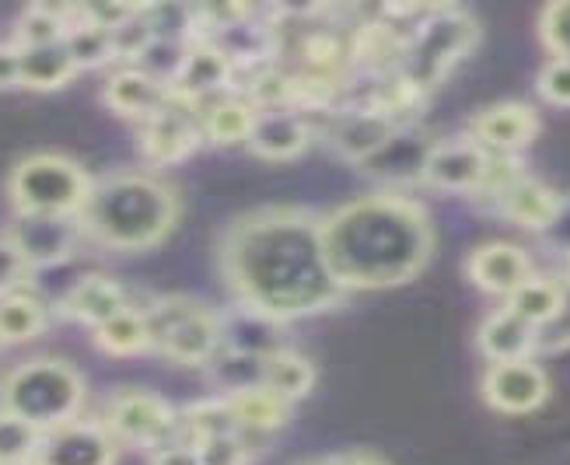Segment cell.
Returning a JSON list of instances; mask_svg holds the SVG:
<instances>
[{"label": "cell", "mask_w": 570, "mask_h": 465, "mask_svg": "<svg viewBox=\"0 0 570 465\" xmlns=\"http://www.w3.org/2000/svg\"><path fill=\"white\" fill-rule=\"evenodd\" d=\"M42 431L32 427L21 416L0 409V465H18V462H32L39 452Z\"/></svg>", "instance_id": "obj_36"}, {"label": "cell", "mask_w": 570, "mask_h": 465, "mask_svg": "<svg viewBox=\"0 0 570 465\" xmlns=\"http://www.w3.org/2000/svg\"><path fill=\"white\" fill-rule=\"evenodd\" d=\"M46 329V305L24 290L0 298V343H24Z\"/></svg>", "instance_id": "obj_32"}, {"label": "cell", "mask_w": 570, "mask_h": 465, "mask_svg": "<svg viewBox=\"0 0 570 465\" xmlns=\"http://www.w3.org/2000/svg\"><path fill=\"white\" fill-rule=\"evenodd\" d=\"M73 21H81V8H49V4H32L24 8L14 21V46L29 49V46H53L63 42L67 29Z\"/></svg>", "instance_id": "obj_29"}, {"label": "cell", "mask_w": 570, "mask_h": 465, "mask_svg": "<svg viewBox=\"0 0 570 465\" xmlns=\"http://www.w3.org/2000/svg\"><path fill=\"white\" fill-rule=\"evenodd\" d=\"M196 455H200V465H245L249 462V448L238 434L228 437H210L196 445Z\"/></svg>", "instance_id": "obj_40"}, {"label": "cell", "mask_w": 570, "mask_h": 465, "mask_svg": "<svg viewBox=\"0 0 570 465\" xmlns=\"http://www.w3.org/2000/svg\"><path fill=\"white\" fill-rule=\"evenodd\" d=\"M238 434V416L228 403V396L217 399H200L189 403L186 409H179V441L183 445H200V441L210 437H228Z\"/></svg>", "instance_id": "obj_28"}, {"label": "cell", "mask_w": 570, "mask_h": 465, "mask_svg": "<svg viewBox=\"0 0 570 465\" xmlns=\"http://www.w3.org/2000/svg\"><path fill=\"white\" fill-rule=\"evenodd\" d=\"M200 140H204V133H200V109L176 95L171 109H165L161 116L144 122L140 151H144L147 161L161 168V165H176V161L189 158Z\"/></svg>", "instance_id": "obj_10"}, {"label": "cell", "mask_w": 570, "mask_h": 465, "mask_svg": "<svg viewBox=\"0 0 570 465\" xmlns=\"http://www.w3.org/2000/svg\"><path fill=\"white\" fill-rule=\"evenodd\" d=\"M395 133V119L371 106L340 109L326 127V144L346 161H367L382 151V144Z\"/></svg>", "instance_id": "obj_13"}, {"label": "cell", "mask_w": 570, "mask_h": 465, "mask_svg": "<svg viewBox=\"0 0 570 465\" xmlns=\"http://www.w3.org/2000/svg\"><path fill=\"white\" fill-rule=\"evenodd\" d=\"M297 465H340V458H308V462H297Z\"/></svg>", "instance_id": "obj_48"}, {"label": "cell", "mask_w": 570, "mask_h": 465, "mask_svg": "<svg viewBox=\"0 0 570 465\" xmlns=\"http://www.w3.org/2000/svg\"><path fill=\"white\" fill-rule=\"evenodd\" d=\"M465 274L476 287L511 298V294L532 277V263L522 249H518V245L493 241V245H480V249L469 256Z\"/></svg>", "instance_id": "obj_19"}, {"label": "cell", "mask_w": 570, "mask_h": 465, "mask_svg": "<svg viewBox=\"0 0 570 465\" xmlns=\"http://www.w3.org/2000/svg\"><path fill=\"white\" fill-rule=\"evenodd\" d=\"M81 403H85L81 372L57 357L24 360L0 382V409L29 421L42 434L67 421H78Z\"/></svg>", "instance_id": "obj_4"}, {"label": "cell", "mask_w": 570, "mask_h": 465, "mask_svg": "<svg viewBox=\"0 0 570 465\" xmlns=\"http://www.w3.org/2000/svg\"><path fill=\"white\" fill-rule=\"evenodd\" d=\"M18 465H32V462H18Z\"/></svg>", "instance_id": "obj_50"}, {"label": "cell", "mask_w": 570, "mask_h": 465, "mask_svg": "<svg viewBox=\"0 0 570 465\" xmlns=\"http://www.w3.org/2000/svg\"><path fill=\"white\" fill-rule=\"evenodd\" d=\"M109 36H112V57L127 60L130 67L144 57V49L155 42V32H151V24H147V18H144V8H137L127 21L116 24Z\"/></svg>", "instance_id": "obj_38"}, {"label": "cell", "mask_w": 570, "mask_h": 465, "mask_svg": "<svg viewBox=\"0 0 570 465\" xmlns=\"http://www.w3.org/2000/svg\"><path fill=\"white\" fill-rule=\"evenodd\" d=\"M63 46L78 70H95V67H106L109 60H116L109 29H98V24L85 21V14H81V21H73L67 29Z\"/></svg>", "instance_id": "obj_34"}, {"label": "cell", "mask_w": 570, "mask_h": 465, "mask_svg": "<svg viewBox=\"0 0 570 465\" xmlns=\"http://www.w3.org/2000/svg\"><path fill=\"white\" fill-rule=\"evenodd\" d=\"M210 378L225 388V396H235V392L256 388L263 385V357H249V354H235L220 347L217 357L207 364Z\"/></svg>", "instance_id": "obj_35"}, {"label": "cell", "mask_w": 570, "mask_h": 465, "mask_svg": "<svg viewBox=\"0 0 570 465\" xmlns=\"http://www.w3.org/2000/svg\"><path fill=\"white\" fill-rule=\"evenodd\" d=\"M95 347L106 350L112 357H134L151 350V329H147V318L137 308L119 311L116 318H109L106 326L95 329Z\"/></svg>", "instance_id": "obj_31"}, {"label": "cell", "mask_w": 570, "mask_h": 465, "mask_svg": "<svg viewBox=\"0 0 570 465\" xmlns=\"http://www.w3.org/2000/svg\"><path fill=\"white\" fill-rule=\"evenodd\" d=\"M539 91L553 106H570V60H550L539 70Z\"/></svg>", "instance_id": "obj_43"}, {"label": "cell", "mask_w": 570, "mask_h": 465, "mask_svg": "<svg viewBox=\"0 0 570 465\" xmlns=\"http://www.w3.org/2000/svg\"><path fill=\"white\" fill-rule=\"evenodd\" d=\"M322 245L343 290L392 287L424 269L434 231L420 204L379 192L322 217Z\"/></svg>", "instance_id": "obj_2"}, {"label": "cell", "mask_w": 570, "mask_h": 465, "mask_svg": "<svg viewBox=\"0 0 570 465\" xmlns=\"http://www.w3.org/2000/svg\"><path fill=\"white\" fill-rule=\"evenodd\" d=\"M95 179L67 155H29L14 165L8 192L14 214H46V217H78Z\"/></svg>", "instance_id": "obj_5"}, {"label": "cell", "mask_w": 570, "mask_h": 465, "mask_svg": "<svg viewBox=\"0 0 570 465\" xmlns=\"http://www.w3.org/2000/svg\"><path fill=\"white\" fill-rule=\"evenodd\" d=\"M0 88H21V53L14 42H0Z\"/></svg>", "instance_id": "obj_45"}, {"label": "cell", "mask_w": 570, "mask_h": 465, "mask_svg": "<svg viewBox=\"0 0 570 465\" xmlns=\"http://www.w3.org/2000/svg\"><path fill=\"white\" fill-rule=\"evenodd\" d=\"M563 298H567V290H563L557 280H550V277H529V280L508 298V308H511L514 315H522L529 326L539 329L542 323H550V318L560 311Z\"/></svg>", "instance_id": "obj_33"}, {"label": "cell", "mask_w": 570, "mask_h": 465, "mask_svg": "<svg viewBox=\"0 0 570 465\" xmlns=\"http://www.w3.org/2000/svg\"><path fill=\"white\" fill-rule=\"evenodd\" d=\"M235 416H238V434H274L287 424L291 416V406L284 396H277V392H269L266 385H256V388H245V392H235V396H228Z\"/></svg>", "instance_id": "obj_26"}, {"label": "cell", "mask_w": 570, "mask_h": 465, "mask_svg": "<svg viewBox=\"0 0 570 465\" xmlns=\"http://www.w3.org/2000/svg\"><path fill=\"white\" fill-rule=\"evenodd\" d=\"M490 171V151L473 137L434 144L424 179L441 189H480Z\"/></svg>", "instance_id": "obj_15"}, {"label": "cell", "mask_w": 570, "mask_h": 465, "mask_svg": "<svg viewBox=\"0 0 570 465\" xmlns=\"http://www.w3.org/2000/svg\"><path fill=\"white\" fill-rule=\"evenodd\" d=\"M560 200H563V196H557L550 186H542L535 179H525V176H518L511 186H504L498 192L501 214L511 217L514 225L532 228V231H542V228L550 225V220L557 217V210H560Z\"/></svg>", "instance_id": "obj_23"}, {"label": "cell", "mask_w": 570, "mask_h": 465, "mask_svg": "<svg viewBox=\"0 0 570 465\" xmlns=\"http://www.w3.org/2000/svg\"><path fill=\"white\" fill-rule=\"evenodd\" d=\"M32 465H116V437L106 424L67 421L42 434Z\"/></svg>", "instance_id": "obj_9"}, {"label": "cell", "mask_w": 570, "mask_h": 465, "mask_svg": "<svg viewBox=\"0 0 570 465\" xmlns=\"http://www.w3.org/2000/svg\"><path fill=\"white\" fill-rule=\"evenodd\" d=\"M567 284H570V259H567Z\"/></svg>", "instance_id": "obj_49"}, {"label": "cell", "mask_w": 570, "mask_h": 465, "mask_svg": "<svg viewBox=\"0 0 570 465\" xmlns=\"http://www.w3.org/2000/svg\"><path fill=\"white\" fill-rule=\"evenodd\" d=\"M281 323L263 311L235 305V311L220 315V347L249 357H269L281 350Z\"/></svg>", "instance_id": "obj_22"}, {"label": "cell", "mask_w": 570, "mask_h": 465, "mask_svg": "<svg viewBox=\"0 0 570 465\" xmlns=\"http://www.w3.org/2000/svg\"><path fill=\"white\" fill-rule=\"evenodd\" d=\"M263 385L269 392H277V396H284L287 403H297L305 399L312 385H315V367L308 357L294 354V350H277L263 357Z\"/></svg>", "instance_id": "obj_30"}, {"label": "cell", "mask_w": 570, "mask_h": 465, "mask_svg": "<svg viewBox=\"0 0 570 465\" xmlns=\"http://www.w3.org/2000/svg\"><path fill=\"white\" fill-rule=\"evenodd\" d=\"M109 434L116 441H127L137 448H165L179 441V413L171 409L161 396L144 388H119L106 403Z\"/></svg>", "instance_id": "obj_8"}, {"label": "cell", "mask_w": 570, "mask_h": 465, "mask_svg": "<svg viewBox=\"0 0 570 465\" xmlns=\"http://www.w3.org/2000/svg\"><path fill=\"white\" fill-rule=\"evenodd\" d=\"M539 235H542V241H547L553 253H563L570 259V200H560L557 217Z\"/></svg>", "instance_id": "obj_44"}, {"label": "cell", "mask_w": 570, "mask_h": 465, "mask_svg": "<svg viewBox=\"0 0 570 465\" xmlns=\"http://www.w3.org/2000/svg\"><path fill=\"white\" fill-rule=\"evenodd\" d=\"M476 42V21L462 11H434L428 21L403 46L400 57V78L413 91L434 88L444 73L455 67V60Z\"/></svg>", "instance_id": "obj_7"}, {"label": "cell", "mask_w": 570, "mask_h": 465, "mask_svg": "<svg viewBox=\"0 0 570 465\" xmlns=\"http://www.w3.org/2000/svg\"><path fill=\"white\" fill-rule=\"evenodd\" d=\"M256 119V106L242 95H220L214 102L200 106V133L204 140L228 147V144H245Z\"/></svg>", "instance_id": "obj_25"}, {"label": "cell", "mask_w": 570, "mask_h": 465, "mask_svg": "<svg viewBox=\"0 0 570 465\" xmlns=\"http://www.w3.org/2000/svg\"><path fill=\"white\" fill-rule=\"evenodd\" d=\"M186 49H189V42H176V39H155L151 46L144 49V57L134 63L137 70H144V73H151L155 81H161V85H176V78H179V70H183V60H186Z\"/></svg>", "instance_id": "obj_37"}, {"label": "cell", "mask_w": 570, "mask_h": 465, "mask_svg": "<svg viewBox=\"0 0 570 465\" xmlns=\"http://www.w3.org/2000/svg\"><path fill=\"white\" fill-rule=\"evenodd\" d=\"M469 130H473V140L483 144L487 151L508 155V151H518V147H525L535 137L539 119L522 102H501V106L483 109L473 122H469Z\"/></svg>", "instance_id": "obj_20"}, {"label": "cell", "mask_w": 570, "mask_h": 465, "mask_svg": "<svg viewBox=\"0 0 570 465\" xmlns=\"http://www.w3.org/2000/svg\"><path fill=\"white\" fill-rule=\"evenodd\" d=\"M483 396L501 413H532L535 406L547 403L550 378L529 357L501 360V364H490V372L483 375Z\"/></svg>", "instance_id": "obj_12"}, {"label": "cell", "mask_w": 570, "mask_h": 465, "mask_svg": "<svg viewBox=\"0 0 570 465\" xmlns=\"http://www.w3.org/2000/svg\"><path fill=\"white\" fill-rule=\"evenodd\" d=\"M336 458H340V465H389L371 452H351V455H336Z\"/></svg>", "instance_id": "obj_47"}, {"label": "cell", "mask_w": 570, "mask_h": 465, "mask_svg": "<svg viewBox=\"0 0 570 465\" xmlns=\"http://www.w3.org/2000/svg\"><path fill=\"white\" fill-rule=\"evenodd\" d=\"M18 53H21V88L57 91L73 78V73H78V67H73L63 42L29 46V49H18Z\"/></svg>", "instance_id": "obj_27"}, {"label": "cell", "mask_w": 570, "mask_h": 465, "mask_svg": "<svg viewBox=\"0 0 570 465\" xmlns=\"http://www.w3.org/2000/svg\"><path fill=\"white\" fill-rule=\"evenodd\" d=\"M21 256L29 259L32 269L42 266H57L63 259H70L73 245L85 235L81 231V220L78 217H46V214H18L14 217V228L8 231Z\"/></svg>", "instance_id": "obj_11"}, {"label": "cell", "mask_w": 570, "mask_h": 465, "mask_svg": "<svg viewBox=\"0 0 570 465\" xmlns=\"http://www.w3.org/2000/svg\"><path fill=\"white\" fill-rule=\"evenodd\" d=\"M220 277L235 301L277 323L340 301L322 245V217L305 207H263L238 217L217 245Z\"/></svg>", "instance_id": "obj_1"}, {"label": "cell", "mask_w": 570, "mask_h": 465, "mask_svg": "<svg viewBox=\"0 0 570 465\" xmlns=\"http://www.w3.org/2000/svg\"><path fill=\"white\" fill-rule=\"evenodd\" d=\"M567 347H570V294L563 298L560 311L550 318V323H542L535 329V350L557 354V350H567Z\"/></svg>", "instance_id": "obj_42"}, {"label": "cell", "mask_w": 570, "mask_h": 465, "mask_svg": "<svg viewBox=\"0 0 570 465\" xmlns=\"http://www.w3.org/2000/svg\"><path fill=\"white\" fill-rule=\"evenodd\" d=\"M434 144L424 130L416 127H395V133L382 144V151L375 158H367L364 168L371 176H379L385 182H410L424 179L428 158L434 151Z\"/></svg>", "instance_id": "obj_18"}, {"label": "cell", "mask_w": 570, "mask_h": 465, "mask_svg": "<svg viewBox=\"0 0 570 465\" xmlns=\"http://www.w3.org/2000/svg\"><path fill=\"white\" fill-rule=\"evenodd\" d=\"M151 329V350L176 364H210L220 350V315L200 301L168 294L151 308H144Z\"/></svg>", "instance_id": "obj_6"}, {"label": "cell", "mask_w": 570, "mask_h": 465, "mask_svg": "<svg viewBox=\"0 0 570 465\" xmlns=\"http://www.w3.org/2000/svg\"><path fill=\"white\" fill-rule=\"evenodd\" d=\"M235 63L228 60V53L220 46L200 39V42H189L186 49V60H183V70L176 78V95L186 98V102H193L196 109H200L204 102H210L214 95L235 88Z\"/></svg>", "instance_id": "obj_14"}, {"label": "cell", "mask_w": 570, "mask_h": 465, "mask_svg": "<svg viewBox=\"0 0 570 465\" xmlns=\"http://www.w3.org/2000/svg\"><path fill=\"white\" fill-rule=\"evenodd\" d=\"M176 217V189L151 171H109L95 179L85 210L78 214L85 235L119 253L151 249L171 231Z\"/></svg>", "instance_id": "obj_3"}, {"label": "cell", "mask_w": 570, "mask_h": 465, "mask_svg": "<svg viewBox=\"0 0 570 465\" xmlns=\"http://www.w3.org/2000/svg\"><path fill=\"white\" fill-rule=\"evenodd\" d=\"M480 350L493 360H525L535 350V326H529L522 315L511 308L493 311L480 329Z\"/></svg>", "instance_id": "obj_24"}, {"label": "cell", "mask_w": 570, "mask_h": 465, "mask_svg": "<svg viewBox=\"0 0 570 465\" xmlns=\"http://www.w3.org/2000/svg\"><path fill=\"white\" fill-rule=\"evenodd\" d=\"M312 140V127L302 112L294 109H256L253 130H249V151L266 161H287L302 155Z\"/></svg>", "instance_id": "obj_17"}, {"label": "cell", "mask_w": 570, "mask_h": 465, "mask_svg": "<svg viewBox=\"0 0 570 465\" xmlns=\"http://www.w3.org/2000/svg\"><path fill=\"white\" fill-rule=\"evenodd\" d=\"M151 465H200V455H196L193 445H183V441H176V445H165L151 455Z\"/></svg>", "instance_id": "obj_46"}, {"label": "cell", "mask_w": 570, "mask_h": 465, "mask_svg": "<svg viewBox=\"0 0 570 465\" xmlns=\"http://www.w3.org/2000/svg\"><path fill=\"white\" fill-rule=\"evenodd\" d=\"M32 274L29 259L21 256L18 241L11 235H0V298L21 287V280Z\"/></svg>", "instance_id": "obj_41"}, {"label": "cell", "mask_w": 570, "mask_h": 465, "mask_svg": "<svg viewBox=\"0 0 570 465\" xmlns=\"http://www.w3.org/2000/svg\"><path fill=\"white\" fill-rule=\"evenodd\" d=\"M102 102L119 112V116H134V119H155L176 102V88H168L155 81L151 73H144L137 67H122L102 88Z\"/></svg>", "instance_id": "obj_16"}, {"label": "cell", "mask_w": 570, "mask_h": 465, "mask_svg": "<svg viewBox=\"0 0 570 465\" xmlns=\"http://www.w3.org/2000/svg\"><path fill=\"white\" fill-rule=\"evenodd\" d=\"M127 308H130V298H127V290H122V284H116L112 277H102V274L81 277L60 301V311L67 318H78V323H85L91 329L106 326L109 318H116Z\"/></svg>", "instance_id": "obj_21"}, {"label": "cell", "mask_w": 570, "mask_h": 465, "mask_svg": "<svg viewBox=\"0 0 570 465\" xmlns=\"http://www.w3.org/2000/svg\"><path fill=\"white\" fill-rule=\"evenodd\" d=\"M542 42H547L560 60H570V0L567 4H550L542 11Z\"/></svg>", "instance_id": "obj_39"}]
</instances>
